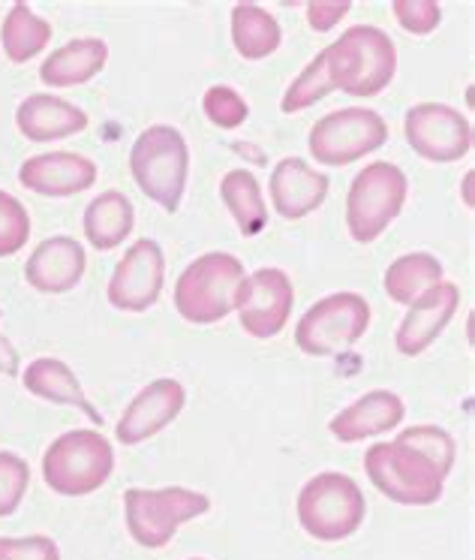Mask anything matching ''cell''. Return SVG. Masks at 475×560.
<instances>
[{"mask_svg":"<svg viewBox=\"0 0 475 560\" xmlns=\"http://www.w3.org/2000/svg\"><path fill=\"white\" fill-rule=\"evenodd\" d=\"M190 560H205V558H190Z\"/></svg>","mask_w":475,"mask_h":560,"instance_id":"36","label":"cell"},{"mask_svg":"<svg viewBox=\"0 0 475 560\" xmlns=\"http://www.w3.org/2000/svg\"><path fill=\"white\" fill-rule=\"evenodd\" d=\"M202 109H205L207 121L217 124L219 130H235L247 121L250 115V106L247 100L229 85H214L205 91V100H202Z\"/></svg>","mask_w":475,"mask_h":560,"instance_id":"32","label":"cell"},{"mask_svg":"<svg viewBox=\"0 0 475 560\" xmlns=\"http://www.w3.org/2000/svg\"><path fill=\"white\" fill-rule=\"evenodd\" d=\"M130 172L147 199H154L163 211L175 214L181 208L187 172H190V148L181 130L169 124L147 127L133 142Z\"/></svg>","mask_w":475,"mask_h":560,"instance_id":"3","label":"cell"},{"mask_svg":"<svg viewBox=\"0 0 475 560\" xmlns=\"http://www.w3.org/2000/svg\"><path fill=\"white\" fill-rule=\"evenodd\" d=\"M82 223H85L87 242L94 244L97 250H115L135 226L133 202L118 190H106L85 208Z\"/></svg>","mask_w":475,"mask_h":560,"instance_id":"24","label":"cell"},{"mask_svg":"<svg viewBox=\"0 0 475 560\" xmlns=\"http://www.w3.org/2000/svg\"><path fill=\"white\" fill-rule=\"evenodd\" d=\"M334 91L349 97H377L397 73V49L377 25H355L329 49L319 51Z\"/></svg>","mask_w":475,"mask_h":560,"instance_id":"1","label":"cell"},{"mask_svg":"<svg viewBox=\"0 0 475 560\" xmlns=\"http://www.w3.org/2000/svg\"><path fill=\"white\" fill-rule=\"evenodd\" d=\"M219 196H223V206L229 208V214L235 218L238 232L245 238H253L269 226V208H265L262 187H259L253 172L231 170L229 175H223Z\"/></svg>","mask_w":475,"mask_h":560,"instance_id":"25","label":"cell"},{"mask_svg":"<svg viewBox=\"0 0 475 560\" xmlns=\"http://www.w3.org/2000/svg\"><path fill=\"white\" fill-rule=\"evenodd\" d=\"M437 283H442V262L434 254H421V250L397 256L382 280L389 299L397 305H413L415 299H421Z\"/></svg>","mask_w":475,"mask_h":560,"instance_id":"27","label":"cell"},{"mask_svg":"<svg viewBox=\"0 0 475 560\" xmlns=\"http://www.w3.org/2000/svg\"><path fill=\"white\" fill-rule=\"evenodd\" d=\"M22 383L25 389L34 395V398H43L49 404H67V407H75L94 422V425H103V416L94 404L87 401L82 383L73 374V368L61 362V359H51V355H43V359H34L31 365L25 368L22 374Z\"/></svg>","mask_w":475,"mask_h":560,"instance_id":"21","label":"cell"},{"mask_svg":"<svg viewBox=\"0 0 475 560\" xmlns=\"http://www.w3.org/2000/svg\"><path fill=\"white\" fill-rule=\"evenodd\" d=\"M365 470L382 498L403 506H430L446 491V476L403 440L373 443L365 455Z\"/></svg>","mask_w":475,"mask_h":560,"instance_id":"6","label":"cell"},{"mask_svg":"<svg viewBox=\"0 0 475 560\" xmlns=\"http://www.w3.org/2000/svg\"><path fill=\"white\" fill-rule=\"evenodd\" d=\"M409 182L401 166L377 160L358 172L346 196V226L358 244L377 242L403 211Z\"/></svg>","mask_w":475,"mask_h":560,"instance_id":"8","label":"cell"},{"mask_svg":"<svg viewBox=\"0 0 475 560\" xmlns=\"http://www.w3.org/2000/svg\"><path fill=\"white\" fill-rule=\"evenodd\" d=\"M0 560H61V548L51 536H0Z\"/></svg>","mask_w":475,"mask_h":560,"instance_id":"34","label":"cell"},{"mask_svg":"<svg viewBox=\"0 0 475 560\" xmlns=\"http://www.w3.org/2000/svg\"><path fill=\"white\" fill-rule=\"evenodd\" d=\"M211 510V498L193 488H127L123 494V515L127 530L135 546L163 548L169 546L178 527L193 522Z\"/></svg>","mask_w":475,"mask_h":560,"instance_id":"5","label":"cell"},{"mask_svg":"<svg viewBox=\"0 0 475 560\" xmlns=\"http://www.w3.org/2000/svg\"><path fill=\"white\" fill-rule=\"evenodd\" d=\"M461 305V290L458 283L442 280L434 290H427L421 299H415L409 305V314L397 326L394 343L403 355H421L446 331V326L454 317V311Z\"/></svg>","mask_w":475,"mask_h":560,"instance_id":"17","label":"cell"},{"mask_svg":"<svg viewBox=\"0 0 475 560\" xmlns=\"http://www.w3.org/2000/svg\"><path fill=\"white\" fill-rule=\"evenodd\" d=\"M331 91H334V88H331L329 73H325V61H322V55H317V58L301 70V75L295 79L293 85L286 88L281 109L286 112V115H293V112H305L310 109L317 100L329 97Z\"/></svg>","mask_w":475,"mask_h":560,"instance_id":"29","label":"cell"},{"mask_svg":"<svg viewBox=\"0 0 475 560\" xmlns=\"http://www.w3.org/2000/svg\"><path fill=\"white\" fill-rule=\"evenodd\" d=\"M31 238V214L13 194L0 190V259L15 256Z\"/></svg>","mask_w":475,"mask_h":560,"instance_id":"30","label":"cell"},{"mask_svg":"<svg viewBox=\"0 0 475 560\" xmlns=\"http://www.w3.org/2000/svg\"><path fill=\"white\" fill-rule=\"evenodd\" d=\"M293 305L295 287L283 268H259L253 275H245L235 295L238 323L257 341L277 338L293 317Z\"/></svg>","mask_w":475,"mask_h":560,"instance_id":"11","label":"cell"},{"mask_svg":"<svg viewBox=\"0 0 475 560\" xmlns=\"http://www.w3.org/2000/svg\"><path fill=\"white\" fill-rule=\"evenodd\" d=\"M403 416H406V407L397 392L373 389L334 416L329 422V431L341 443H361V440L379 438L391 428H397Z\"/></svg>","mask_w":475,"mask_h":560,"instance_id":"19","label":"cell"},{"mask_svg":"<svg viewBox=\"0 0 475 560\" xmlns=\"http://www.w3.org/2000/svg\"><path fill=\"white\" fill-rule=\"evenodd\" d=\"M403 443H409L413 450H418L425 455L427 462H434L439 474L449 476L454 470V462H458V443L451 438L446 428L437 425H415L406 428L401 438Z\"/></svg>","mask_w":475,"mask_h":560,"instance_id":"28","label":"cell"},{"mask_svg":"<svg viewBox=\"0 0 475 560\" xmlns=\"http://www.w3.org/2000/svg\"><path fill=\"white\" fill-rule=\"evenodd\" d=\"M283 31L277 19L257 3H235L231 10V43L245 61H265L281 49Z\"/></svg>","mask_w":475,"mask_h":560,"instance_id":"23","label":"cell"},{"mask_svg":"<svg viewBox=\"0 0 475 560\" xmlns=\"http://www.w3.org/2000/svg\"><path fill=\"white\" fill-rule=\"evenodd\" d=\"M85 247L70 235H51L34 247L25 262V280L43 295H63L75 290L85 278Z\"/></svg>","mask_w":475,"mask_h":560,"instance_id":"16","label":"cell"},{"mask_svg":"<svg viewBox=\"0 0 475 560\" xmlns=\"http://www.w3.org/2000/svg\"><path fill=\"white\" fill-rule=\"evenodd\" d=\"M310 154L325 166H349L389 142V124L365 106H349L319 118L310 130Z\"/></svg>","mask_w":475,"mask_h":560,"instance_id":"10","label":"cell"},{"mask_svg":"<svg viewBox=\"0 0 475 560\" xmlns=\"http://www.w3.org/2000/svg\"><path fill=\"white\" fill-rule=\"evenodd\" d=\"M353 10L349 0H313L307 3V22L317 34H325L331 27L337 25L341 19H346V13Z\"/></svg>","mask_w":475,"mask_h":560,"instance_id":"35","label":"cell"},{"mask_svg":"<svg viewBox=\"0 0 475 560\" xmlns=\"http://www.w3.org/2000/svg\"><path fill=\"white\" fill-rule=\"evenodd\" d=\"M163 280H166L163 247L154 238H139L115 266L106 295H109L111 307H118L123 314H142L147 307L157 305Z\"/></svg>","mask_w":475,"mask_h":560,"instance_id":"13","label":"cell"},{"mask_svg":"<svg viewBox=\"0 0 475 560\" xmlns=\"http://www.w3.org/2000/svg\"><path fill=\"white\" fill-rule=\"evenodd\" d=\"M115 450L94 428L67 431L43 455V479L61 498H87L109 482Z\"/></svg>","mask_w":475,"mask_h":560,"instance_id":"2","label":"cell"},{"mask_svg":"<svg viewBox=\"0 0 475 560\" xmlns=\"http://www.w3.org/2000/svg\"><path fill=\"white\" fill-rule=\"evenodd\" d=\"M245 280L241 259L231 254H205L183 268L175 283V311L193 326H211L235 311V295Z\"/></svg>","mask_w":475,"mask_h":560,"instance_id":"4","label":"cell"},{"mask_svg":"<svg viewBox=\"0 0 475 560\" xmlns=\"http://www.w3.org/2000/svg\"><path fill=\"white\" fill-rule=\"evenodd\" d=\"M94 182H97V163L73 151L37 154L19 166V184L31 194L49 196V199L85 194L94 187Z\"/></svg>","mask_w":475,"mask_h":560,"instance_id":"15","label":"cell"},{"mask_svg":"<svg viewBox=\"0 0 475 560\" xmlns=\"http://www.w3.org/2000/svg\"><path fill=\"white\" fill-rule=\"evenodd\" d=\"M109 61V46L99 37L70 39L67 46L51 51L39 67V79L49 88H75L91 82L94 75L103 73Z\"/></svg>","mask_w":475,"mask_h":560,"instance_id":"22","label":"cell"},{"mask_svg":"<svg viewBox=\"0 0 475 560\" xmlns=\"http://www.w3.org/2000/svg\"><path fill=\"white\" fill-rule=\"evenodd\" d=\"M403 136L430 163H454L473 151V124L446 103L413 106L403 118Z\"/></svg>","mask_w":475,"mask_h":560,"instance_id":"12","label":"cell"},{"mask_svg":"<svg viewBox=\"0 0 475 560\" xmlns=\"http://www.w3.org/2000/svg\"><path fill=\"white\" fill-rule=\"evenodd\" d=\"M31 488V467L15 452H0V518L13 515Z\"/></svg>","mask_w":475,"mask_h":560,"instance_id":"31","label":"cell"},{"mask_svg":"<svg viewBox=\"0 0 475 560\" xmlns=\"http://www.w3.org/2000/svg\"><path fill=\"white\" fill-rule=\"evenodd\" d=\"M49 43V22L39 19L27 3L15 0L13 7H10V13H7V19H3V27H0V46H3V55L13 63H27L31 58L43 55Z\"/></svg>","mask_w":475,"mask_h":560,"instance_id":"26","label":"cell"},{"mask_svg":"<svg viewBox=\"0 0 475 560\" xmlns=\"http://www.w3.org/2000/svg\"><path fill=\"white\" fill-rule=\"evenodd\" d=\"M298 522L319 542H341L365 524L367 503L361 488L346 474H317L298 494Z\"/></svg>","mask_w":475,"mask_h":560,"instance_id":"7","label":"cell"},{"mask_svg":"<svg viewBox=\"0 0 475 560\" xmlns=\"http://www.w3.org/2000/svg\"><path fill=\"white\" fill-rule=\"evenodd\" d=\"M269 194L281 218L301 220L325 202L329 175L313 170L307 160L286 158L271 172Z\"/></svg>","mask_w":475,"mask_h":560,"instance_id":"18","label":"cell"},{"mask_svg":"<svg viewBox=\"0 0 475 560\" xmlns=\"http://www.w3.org/2000/svg\"><path fill=\"white\" fill-rule=\"evenodd\" d=\"M15 127L27 142H55L82 133L87 127V112L75 103L51 94H31L15 109Z\"/></svg>","mask_w":475,"mask_h":560,"instance_id":"20","label":"cell"},{"mask_svg":"<svg viewBox=\"0 0 475 560\" xmlns=\"http://www.w3.org/2000/svg\"><path fill=\"white\" fill-rule=\"evenodd\" d=\"M370 329V305L358 293H334L319 299L295 326V343L307 355H337L365 338Z\"/></svg>","mask_w":475,"mask_h":560,"instance_id":"9","label":"cell"},{"mask_svg":"<svg viewBox=\"0 0 475 560\" xmlns=\"http://www.w3.org/2000/svg\"><path fill=\"white\" fill-rule=\"evenodd\" d=\"M391 13L397 19V25L406 34H415V37L434 34L439 22H442V7H439L437 0H394Z\"/></svg>","mask_w":475,"mask_h":560,"instance_id":"33","label":"cell"},{"mask_svg":"<svg viewBox=\"0 0 475 560\" xmlns=\"http://www.w3.org/2000/svg\"><path fill=\"white\" fill-rule=\"evenodd\" d=\"M183 404H187V392L178 380H154L123 410L121 422L115 425V438L121 440L123 446H139L145 440L157 438L163 428H169L181 416Z\"/></svg>","mask_w":475,"mask_h":560,"instance_id":"14","label":"cell"}]
</instances>
